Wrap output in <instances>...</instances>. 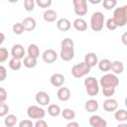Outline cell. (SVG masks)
Segmentation results:
<instances>
[{
	"label": "cell",
	"mask_w": 127,
	"mask_h": 127,
	"mask_svg": "<svg viewBox=\"0 0 127 127\" xmlns=\"http://www.w3.org/2000/svg\"><path fill=\"white\" fill-rule=\"evenodd\" d=\"M119 84V79L115 74L106 73L100 78V85L102 87L103 95L106 97H110L114 94L116 86Z\"/></svg>",
	"instance_id": "cell-1"
},
{
	"label": "cell",
	"mask_w": 127,
	"mask_h": 127,
	"mask_svg": "<svg viewBox=\"0 0 127 127\" xmlns=\"http://www.w3.org/2000/svg\"><path fill=\"white\" fill-rule=\"evenodd\" d=\"M62 49H61V58L63 61L68 62L73 59L74 51H73V42L69 38H65L62 41Z\"/></svg>",
	"instance_id": "cell-2"
},
{
	"label": "cell",
	"mask_w": 127,
	"mask_h": 127,
	"mask_svg": "<svg viewBox=\"0 0 127 127\" xmlns=\"http://www.w3.org/2000/svg\"><path fill=\"white\" fill-rule=\"evenodd\" d=\"M113 20L115 21L117 27L125 26L127 22V6L116 8L113 13Z\"/></svg>",
	"instance_id": "cell-3"
},
{
	"label": "cell",
	"mask_w": 127,
	"mask_h": 127,
	"mask_svg": "<svg viewBox=\"0 0 127 127\" xmlns=\"http://www.w3.org/2000/svg\"><path fill=\"white\" fill-rule=\"evenodd\" d=\"M104 19H105L104 15L101 12H94L90 18L91 29L95 32L101 31L103 28V25H104Z\"/></svg>",
	"instance_id": "cell-4"
},
{
	"label": "cell",
	"mask_w": 127,
	"mask_h": 127,
	"mask_svg": "<svg viewBox=\"0 0 127 127\" xmlns=\"http://www.w3.org/2000/svg\"><path fill=\"white\" fill-rule=\"evenodd\" d=\"M90 68H91V67H90L86 63L82 62V63L77 64H74V65L72 66V68H71V73H72V75H73L74 77L79 78V77H82V76H84L85 74H87V73L90 71Z\"/></svg>",
	"instance_id": "cell-5"
},
{
	"label": "cell",
	"mask_w": 127,
	"mask_h": 127,
	"mask_svg": "<svg viewBox=\"0 0 127 127\" xmlns=\"http://www.w3.org/2000/svg\"><path fill=\"white\" fill-rule=\"evenodd\" d=\"M84 85L86 87V91H87L88 95H90V96L97 95V93L99 91V87H98V82H97L96 78H94L92 76L86 77L84 79Z\"/></svg>",
	"instance_id": "cell-6"
},
{
	"label": "cell",
	"mask_w": 127,
	"mask_h": 127,
	"mask_svg": "<svg viewBox=\"0 0 127 127\" xmlns=\"http://www.w3.org/2000/svg\"><path fill=\"white\" fill-rule=\"evenodd\" d=\"M27 113L31 119H42L45 117V110L43 108H40L39 106H36V105L29 106Z\"/></svg>",
	"instance_id": "cell-7"
},
{
	"label": "cell",
	"mask_w": 127,
	"mask_h": 127,
	"mask_svg": "<svg viewBox=\"0 0 127 127\" xmlns=\"http://www.w3.org/2000/svg\"><path fill=\"white\" fill-rule=\"evenodd\" d=\"M72 4L74 6V13L78 16H83L87 13V3L85 0H73Z\"/></svg>",
	"instance_id": "cell-8"
},
{
	"label": "cell",
	"mask_w": 127,
	"mask_h": 127,
	"mask_svg": "<svg viewBox=\"0 0 127 127\" xmlns=\"http://www.w3.org/2000/svg\"><path fill=\"white\" fill-rule=\"evenodd\" d=\"M43 61L47 64H52L54 62L57 61L58 59V54L56 51L52 50V49H49V50H46L43 54Z\"/></svg>",
	"instance_id": "cell-9"
},
{
	"label": "cell",
	"mask_w": 127,
	"mask_h": 127,
	"mask_svg": "<svg viewBox=\"0 0 127 127\" xmlns=\"http://www.w3.org/2000/svg\"><path fill=\"white\" fill-rule=\"evenodd\" d=\"M11 54H12L13 59L21 60V59H23L24 56H25V50H24V48H23L22 45L16 44V45H14V46L12 47Z\"/></svg>",
	"instance_id": "cell-10"
},
{
	"label": "cell",
	"mask_w": 127,
	"mask_h": 127,
	"mask_svg": "<svg viewBox=\"0 0 127 127\" xmlns=\"http://www.w3.org/2000/svg\"><path fill=\"white\" fill-rule=\"evenodd\" d=\"M89 124L92 127H107V122L98 115H93L89 118Z\"/></svg>",
	"instance_id": "cell-11"
},
{
	"label": "cell",
	"mask_w": 127,
	"mask_h": 127,
	"mask_svg": "<svg viewBox=\"0 0 127 127\" xmlns=\"http://www.w3.org/2000/svg\"><path fill=\"white\" fill-rule=\"evenodd\" d=\"M36 101L41 105H48L50 102V96L45 91H39L36 94Z\"/></svg>",
	"instance_id": "cell-12"
},
{
	"label": "cell",
	"mask_w": 127,
	"mask_h": 127,
	"mask_svg": "<svg viewBox=\"0 0 127 127\" xmlns=\"http://www.w3.org/2000/svg\"><path fill=\"white\" fill-rule=\"evenodd\" d=\"M118 107V103L115 99L113 98H108L106 99L104 102H103V108L108 111V112H112V111H115Z\"/></svg>",
	"instance_id": "cell-13"
},
{
	"label": "cell",
	"mask_w": 127,
	"mask_h": 127,
	"mask_svg": "<svg viewBox=\"0 0 127 127\" xmlns=\"http://www.w3.org/2000/svg\"><path fill=\"white\" fill-rule=\"evenodd\" d=\"M23 28L26 31H32L36 28V20L32 17H26L22 22Z\"/></svg>",
	"instance_id": "cell-14"
},
{
	"label": "cell",
	"mask_w": 127,
	"mask_h": 127,
	"mask_svg": "<svg viewBox=\"0 0 127 127\" xmlns=\"http://www.w3.org/2000/svg\"><path fill=\"white\" fill-rule=\"evenodd\" d=\"M64 82V76L61 73H54L51 76V83L54 86L57 87H61Z\"/></svg>",
	"instance_id": "cell-15"
},
{
	"label": "cell",
	"mask_w": 127,
	"mask_h": 127,
	"mask_svg": "<svg viewBox=\"0 0 127 127\" xmlns=\"http://www.w3.org/2000/svg\"><path fill=\"white\" fill-rule=\"evenodd\" d=\"M57 94H58V98L61 101H67L70 97V91L67 87H60Z\"/></svg>",
	"instance_id": "cell-16"
},
{
	"label": "cell",
	"mask_w": 127,
	"mask_h": 127,
	"mask_svg": "<svg viewBox=\"0 0 127 127\" xmlns=\"http://www.w3.org/2000/svg\"><path fill=\"white\" fill-rule=\"evenodd\" d=\"M84 63H86L90 67L94 66L97 64V56L94 53H88L84 57Z\"/></svg>",
	"instance_id": "cell-17"
},
{
	"label": "cell",
	"mask_w": 127,
	"mask_h": 127,
	"mask_svg": "<svg viewBox=\"0 0 127 127\" xmlns=\"http://www.w3.org/2000/svg\"><path fill=\"white\" fill-rule=\"evenodd\" d=\"M57 27L61 31H67L70 29V22L65 18H62L57 22Z\"/></svg>",
	"instance_id": "cell-18"
},
{
	"label": "cell",
	"mask_w": 127,
	"mask_h": 127,
	"mask_svg": "<svg viewBox=\"0 0 127 127\" xmlns=\"http://www.w3.org/2000/svg\"><path fill=\"white\" fill-rule=\"evenodd\" d=\"M73 27H74L75 30H77V31H79V32H82V31H85V30H86L87 24H86V22H85L83 19L77 18V19H75L74 22H73Z\"/></svg>",
	"instance_id": "cell-19"
},
{
	"label": "cell",
	"mask_w": 127,
	"mask_h": 127,
	"mask_svg": "<svg viewBox=\"0 0 127 127\" xmlns=\"http://www.w3.org/2000/svg\"><path fill=\"white\" fill-rule=\"evenodd\" d=\"M43 17H44V20L46 22H54V21H56V19L58 17V14H57L56 11H54L52 9H49V10L45 11Z\"/></svg>",
	"instance_id": "cell-20"
},
{
	"label": "cell",
	"mask_w": 127,
	"mask_h": 127,
	"mask_svg": "<svg viewBox=\"0 0 127 127\" xmlns=\"http://www.w3.org/2000/svg\"><path fill=\"white\" fill-rule=\"evenodd\" d=\"M86 111L88 112H94L98 109V102L94 99H90V100H87L85 102V105H84Z\"/></svg>",
	"instance_id": "cell-21"
},
{
	"label": "cell",
	"mask_w": 127,
	"mask_h": 127,
	"mask_svg": "<svg viewBox=\"0 0 127 127\" xmlns=\"http://www.w3.org/2000/svg\"><path fill=\"white\" fill-rule=\"evenodd\" d=\"M112 71L114 73H122L123 69H124V65L122 64V62H119V61H115L113 63H111V68Z\"/></svg>",
	"instance_id": "cell-22"
},
{
	"label": "cell",
	"mask_w": 127,
	"mask_h": 127,
	"mask_svg": "<svg viewBox=\"0 0 127 127\" xmlns=\"http://www.w3.org/2000/svg\"><path fill=\"white\" fill-rule=\"evenodd\" d=\"M28 54H29L30 57L37 59L39 57V55H40V51H39L38 46L35 45V44L29 45V47H28Z\"/></svg>",
	"instance_id": "cell-23"
},
{
	"label": "cell",
	"mask_w": 127,
	"mask_h": 127,
	"mask_svg": "<svg viewBox=\"0 0 127 127\" xmlns=\"http://www.w3.org/2000/svg\"><path fill=\"white\" fill-rule=\"evenodd\" d=\"M98 67L102 71H108L111 68V62L109 60H107V59L101 60L99 62V64H98Z\"/></svg>",
	"instance_id": "cell-24"
},
{
	"label": "cell",
	"mask_w": 127,
	"mask_h": 127,
	"mask_svg": "<svg viewBox=\"0 0 127 127\" xmlns=\"http://www.w3.org/2000/svg\"><path fill=\"white\" fill-rule=\"evenodd\" d=\"M17 122V117L14 114H9L4 119V124L7 127H13Z\"/></svg>",
	"instance_id": "cell-25"
},
{
	"label": "cell",
	"mask_w": 127,
	"mask_h": 127,
	"mask_svg": "<svg viewBox=\"0 0 127 127\" xmlns=\"http://www.w3.org/2000/svg\"><path fill=\"white\" fill-rule=\"evenodd\" d=\"M114 117H115L116 120L123 122V121L127 120V111L124 110V109H119V110H117V111L115 112Z\"/></svg>",
	"instance_id": "cell-26"
},
{
	"label": "cell",
	"mask_w": 127,
	"mask_h": 127,
	"mask_svg": "<svg viewBox=\"0 0 127 127\" xmlns=\"http://www.w3.org/2000/svg\"><path fill=\"white\" fill-rule=\"evenodd\" d=\"M36 64H37V59L32 58L30 56L25 57V59H24V65L26 67H29V68L30 67H34Z\"/></svg>",
	"instance_id": "cell-27"
},
{
	"label": "cell",
	"mask_w": 127,
	"mask_h": 127,
	"mask_svg": "<svg viewBox=\"0 0 127 127\" xmlns=\"http://www.w3.org/2000/svg\"><path fill=\"white\" fill-rule=\"evenodd\" d=\"M48 113L51 116H58L61 113V108L57 104H51L48 108Z\"/></svg>",
	"instance_id": "cell-28"
},
{
	"label": "cell",
	"mask_w": 127,
	"mask_h": 127,
	"mask_svg": "<svg viewBox=\"0 0 127 127\" xmlns=\"http://www.w3.org/2000/svg\"><path fill=\"white\" fill-rule=\"evenodd\" d=\"M21 65H22V63H21L20 60H16V59H13V58H12V59L9 61V66H10V68L13 69V70H18V69H20V68H21Z\"/></svg>",
	"instance_id": "cell-29"
},
{
	"label": "cell",
	"mask_w": 127,
	"mask_h": 127,
	"mask_svg": "<svg viewBox=\"0 0 127 127\" xmlns=\"http://www.w3.org/2000/svg\"><path fill=\"white\" fill-rule=\"evenodd\" d=\"M62 114H63V117H64V119H66V120H71V119H73V118L75 117L74 111H73L72 109H69V108L64 109V111L62 112Z\"/></svg>",
	"instance_id": "cell-30"
},
{
	"label": "cell",
	"mask_w": 127,
	"mask_h": 127,
	"mask_svg": "<svg viewBox=\"0 0 127 127\" xmlns=\"http://www.w3.org/2000/svg\"><path fill=\"white\" fill-rule=\"evenodd\" d=\"M117 4V1L116 0H104L103 1V7L107 10L111 9V8H114Z\"/></svg>",
	"instance_id": "cell-31"
},
{
	"label": "cell",
	"mask_w": 127,
	"mask_h": 127,
	"mask_svg": "<svg viewBox=\"0 0 127 127\" xmlns=\"http://www.w3.org/2000/svg\"><path fill=\"white\" fill-rule=\"evenodd\" d=\"M13 32L16 35H21L24 32V28H23L22 23H16V24H14L13 25Z\"/></svg>",
	"instance_id": "cell-32"
},
{
	"label": "cell",
	"mask_w": 127,
	"mask_h": 127,
	"mask_svg": "<svg viewBox=\"0 0 127 127\" xmlns=\"http://www.w3.org/2000/svg\"><path fill=\"white\" fill-rule=\"evenodd\" d=\"M24 6L27 11H33L34 7H35V2H34V0H25Z\"/></svg>",
	"instance_id": "cell-33"
},
{
	"label": "cell",
	"mask_w": 127,
	"mask_h": 127,
	"mask_svg": "<svg viewBox=\"0 0 127 127\" xmlns=\"http://www.w3.org/2000/svg\"><path fill=\"white\" fill-rule=\"evenodd\" d=\"M8 59V51L5 48H0V63L5 62Z\"/></svg>",
	"instance_id": "cell-34"
},
{
	"label": "cell",
	"mask_w": 127,
	"mask_h": 127,
	"mask_svg": "<svg viewBox=\"0 0 127 127\" xmlns=\"http://www.w3.org/2000/svg\"><path fill=\"white\" fill-rule=\"evenodd\" d=\"M106 27H107V29L108 30H115L116 28H117V25H116V23H115V21L113 20V18H109L108 20H107V22H106Z\"/></svg>",
	"instance_id": "cell-35"
},
{
	"label": "cell",
	"mask_w": 127,
	"mask_h": 127,
	"mask_svg": "<svg viewBox=\"0 0 127 127\" xmlns=\"http://www.w3.org/2000/svg\"><path fill=\"white\" fill-rule=\"evenodd\" d=\"M9 111V107L5 103H0V117L5 116Z\"/></svg>",
	"instance_id": "cell-36"
},
{
	"label": "cell",
	"mask_w": 127,
	"mask_h": 127,
	"mask_svg": "<svg viewBox=\"0 0 127 127\" xmlns=\"http://www.w3.org/2000/svg\"><path fill=\"white\" fill-rule=\"evenodd\" d=\"M37 4L42 8H47L52 4L51 0H37Z\"/></svg>",
	"instance_id": "cell-37"
},
{
	"label": "cell",
	"mask_w": 127,
	"mask_h": 127,
	"mask_svg": "<svg viewBox=\"0 0 127 127\" xmlns=\"http://www.w3.org/2000/svg\"><path fill=\"white\" fill-rule=\"evenodd\" d=\"M7 99V92L3 87H0V103H4Z\"/></svg>",
	"instance_id": "cell-38"
},
{
	"label": "cell",
	"mask_w": 127,
	"mask_h": 127,
	"mask_svg": "<svg viewBox=\"0 0 127 127\" xmlns=\"http://www.w3.org/2000/svg\"><path fill=\"white\" fill-rule=\"evenodd\" d=\"M7 76V70L5 68V66L0 65V81H3Z\"/></svg>",
	"instance_id": "cell-39"
},
{
	"label": "cell",
	"mask_w": 127,
	"mask_h": 127,
	"mask_svg": "<svg viewBox=\"0 0 127 127\" xmlns=\"http://www.w3.org/2000/svg\"><path fill=\"white\" fill-rule=\"evenodd\" d=\"M19 127H33V123L31 120H23L19 123Z\"/></svg>",
	"instance_id": "cell-40"
},
{
	"label": "cell",
	"mask_w": 127,
	"mask_h": 127,
	"mask_svg": "<svg viewBox=\"0 0 127 127\" xmlns=\"http://www.w3.org/2000/svg\"><path fill=\"white\" fill-rule=\"evenodd\" d=\"M35 127H48V124H47V122H46L45 120L40 119V120H38V121L36 122Z\"/></svg>",
	"instance_id": "cell-41"
},
{
	"label": "cell",
	"mask_w": 127,
	"mask_h": 127,
	"mask_svg": "<svg viewBox=\"0 0 127 127\" xmlns=\"http://www.w3.org/2000/svg\"><path fill=\"white\" fill-rule=\"evenodd\" d=\"M66 127H79V125H78V123H77V122L71 121V122H69V123L66 125Z\"/></svg>",
	"instance_id": "cell-42"
},
{
	"label": "cell",
	"mask_w": 127,
	"mask_h": 127,
	"mask_svg": "<svg viewBox=\"0 0 127 127\" xmlns=\"http://www.w3.org/2000/svg\"><path fill=\"white\" fill-rule=\"evenodd\" d=\"M4 40H5V35H4L3 33H1V32H0V45L4 42Z\"/></svg>",
	"instance_id": "cell-43"
},
{
	"label": "cell",
	"mask_w": 127,
	"mask_h": 127,
	"mask_svg": "<svg viewBox=\"0 0 127 127\" xmlns=\"http://www.w3.org/2000/svg\"><path fill=\"white\" fill-rule=\"evenodd\" d=\"M117 127H127V124H125V123H123V124H119Z\"/></svg>",
	"instance_id": "cell-44"
},
{
	"label": "cell",
	"mask_w": 127,
	"mask_h": 127,
	"mask_svg": "<svg viewBox=\"0 0 127 127\" xmlns=\"http://www.w3.org/2000/svg\"><path fill=\"white\" fill-rule=\"evenodd\" d=\"M125 37H126V34H124V35H123V38H122V40H123V43H124V44H126V40H125Z\"/></svg>",
	"instance_id": "cell-45"
}]
</instances>
